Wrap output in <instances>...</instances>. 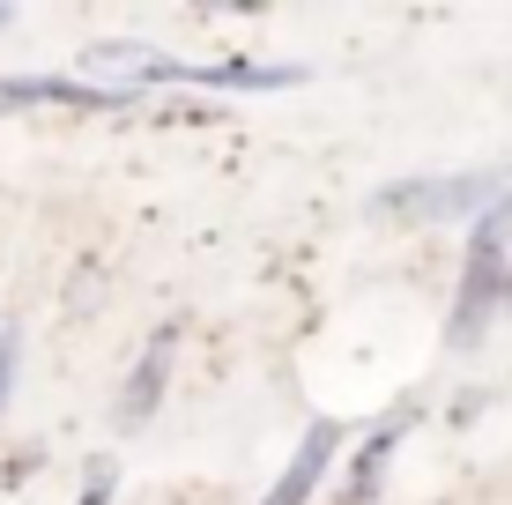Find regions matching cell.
Returning a JSON list of instances; mask_svg holds the SVG:
<instances>
[{
	"instance_id": "obj_1",
	"label": "cell",
	"mask_w": 512,
	"mask_h": 505,
	"mask_svg": "<svg viewBox=\"0 0 512 505\" xmlns=\"http://www.w3.org/2000/svg\"><path fill=\"white\" fill-rule=\"evenodd\" d=\"M334 454V431H312V446L297 454V468L282 476V491H275V505H305V491H312V476H320V461Z\"/></svg>"
}]
</instances>
